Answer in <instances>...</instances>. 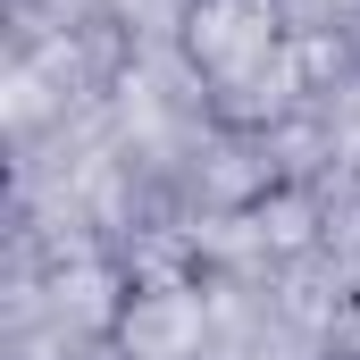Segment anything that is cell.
<instances>
[{
  "instance_id": "cell-1",
  "label": "cell",
  "mask_w": 360,
  "mask_h": 360,
  "mask_svg": "<svg viewBox=\"0 0 360 360\" xmlns=\"http://www.w3.org/2000/svg\"><path fill=\"white\" fill-rule=\"evenodd\" d=\"M184 59L210 84L218 117H252V92L285 68V8L276 0H184Z\"/></svg>"
}]
</instances>
